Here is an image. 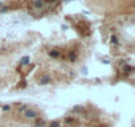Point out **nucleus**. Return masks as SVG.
<instances>
[{
    "label": "nucleus",
    "instance_id": "nucleus-4",
    "mask_svg": "<svg viewBox=\"0 0 135 127\" xmlns=\"http://www.w3.org/2000/svg\"><path fill=\"white\" fill-rule=\"evenodd\" d=\"M29 61H31V60H29V56H24V57L20 60V65H28Z\"/></svg>",
    "mask_w": 135,
    "mask_h": 127
},
{
    "label": "nucleus",
    "instance_id": "nucleus-11",
    "mask_svg": "<svg viewBox=\"0 0 135 127\" xmlns=\"http://www.w3.org/2000/svg\"><path fill=\"white\" fill-rule=\"evenodd\" d=\"M2 7H3V3H2V2H0V8H2Z\"/></svg>",
    "mask_w": 135,
    "mask_h": 127
},
{
    "label": "nucleus",
    "instance_id": "nucleus-10",
    "mask_svg": "<svg viewBox=\"0 0 135 127\" xmlns=\"http://www.w3.org/2000/svg\"><path fill=\"white\" fill-rule=\"evenodd\" d=\"M9 109H11V107H9L8 105H5V106H3V110H4V111H7V110H9Z\"/></svg>",
    "mask_w": 135,
    "mask_h": 127
},
{
    "label": "nucleus",
    "instance_id": "nucleus-3",
    "mask_svg": "<svg viewBox=\"0 0 135 127\" xmlns=\"http://www.w3.org/2000/svg\"><path fill=\"white\" fill-rule=\"evenodd\" d=\"M49 56L52 57V58H58V57L61 56V52L54 49V50H50V52H49Z\"/></svg>",
    "mask_w": 135,
    "mask_h": 127
},
{
    "label": "nucleus",
    "instance_id": "nucleus-9",
    "mask_svg": "<svg viewBox=\"0 0 135 127\" xmlns=\"http://www.w3.org/2000/svg\"><path fill=\"white\" fill-rule=\"evenodd\" d=\"M7 11H8V9H7L5 7H2V8H0V12H2V13H5Z\"/></svg>",
    "mask_w": 135,
    "mask_h": 127
},
{
    "label": "nucleus",
    "instance_id": "nucleus-2",
    "mask_svg": "<svg viewBox=\"0 0 135 127\" xmlns=\"http://www.w3.org/2000/svg\"><path fill=\"white\" fill-rule=\"evenodd\" d=\"M49 82H50V76H48V74L42 76V77H41V79H40V85H41V86L48 85Z\"/></svg>",
    "mask_w": 135,
    "mask_h": 127
},
{
    "label": "nucleus",
    "instance_id": "nucleus-8",
    "mask_svg": "<svg viewBox=\"0 0 135 127\" xmlns=\"http://www.w3.org/2000/svg\"><path fill=\"white\" fill-rule=\"evenodd\" d=\"M41 126H44V121H37L36 122V127H41Z\"/></svg>",
    "mask_w": 135,
    "mask_h": 127
},
{
    "label": "nucleus",
    "instance_id": "nucleus-6",
    "mask_svg": "<svg viewBox=\"0 0 135 127\" xmlns=\"http://www.w3.org/2000/svg\"><path fill=\"white\" fill-rule=\"evenodd\" d=\"M111 44H114V45H118V44H119L117 36H111Z\"/></svg>",
    "mask_w": 135,
    "mask_h": 127
},
{
    "label": "nucleus",
    "instance_id": "nucleus-7",
    "mask_svg": "<svg viewBox=\"0 0 135 127\" xmlns=\"http://www.w3.org/2000/svg\"><path fill=\"white\" fill-rule=\"evenodd\" d=\"M50 127H60V122H57V121L52 122V123H50Z\"/></svg>",
    "mask_w": 135,
    "mask_h": 127
},
{
    "label": "nucleus",
    "instance_id": "nucleus-5",
    "mask_svg": "<svg viewBox=\"0 0 135 127\" xmlns=\"http://www.w3.org/2000/svg\"><path fill=\"white\" fill-rule=\"evenodd\" d=\"M44 0H35V8H42L44 7Z\"/></svg>",
    "mask_w": 135,
    "mask_h": 127
},
{
    "label": "nucleus",
    "instance_id": "nucleus-12",
    "mask_svg": "<svg viewBox=\"0 0 135 127\" xmlns=\"http://www.w3.org/2000/svg\"><path fill=\"white\" fill-rule=\"evenodd\" d=\"M65 2H73V0H65Z\"/></svg>",
    "mask_w": 135,
    "mask_h": 127
},
{
    "label": "nucleus",
    "instance_id": "nucleus-1",
    "mask_svg": "<svg viewBox=\"0 0 135 127\" xmlns=\"http://www.w3.org/2000/svg\"><path fill=\"white\" fill-rule=\"evenodd\" d=\"M25 117H27V118H29V119L37 118V113H36L35 110H31V109H28V110H25Z\"/></svg>",
    "mask_w": 135,
    "mask_h": 127
}]
</instances>
